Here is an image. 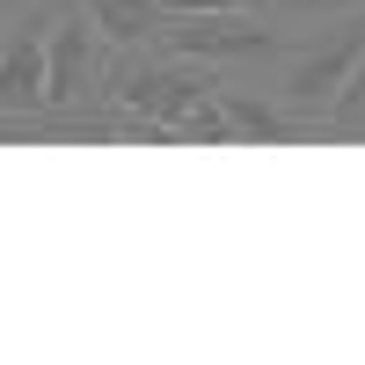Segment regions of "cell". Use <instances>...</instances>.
I'll return each instance as SVG.
<instances>
[{
	"label": "cell",
	"instance_id": "obj_4",
	"mask_svg": "<svg viewBox=\"0 0 365 365\" xmlns=\"http://www.w3.org/2000/svg\"><path fill=\"white\" fill-rule=\"evenodd\" d=\"M51 15L58 0H29L15 29H0V117H37L51 88Z\"/></svg>",
	"mask_w": 365,
	"mask_h": 365
},
{
	"label": "cell",
	"instance_id": "obj_3",
	"mask_svg": "<svg viewBox=\"0 0 365 365\" xmlns=\"http://www.w3.org/2000/svg\"><path fill=\"white\" fill-rule=\"evenodd\" d=\"M161 51L205 58V66H249V58L285 51V22L278 15H168Z\"/></svg>",
	"mask_w": 365,
	"mask_h": 365
},
{
	"label": "cell",
	"instance_id": "obj_6",
	"mask_svg": "<svg viewBox=\"0 0 365 365\" xmlns=\"http://www.w3.org/2000/svg\"><path fill=\"white\" fill-rule=\"evenodd\" d=\"M220 103H227V117H234V132L241 139H270V146H285V139H307L314 125H307V117H292L278 96H256V88H220ZM322 139V132H314Z\"/></svg>",
	"mask_w": 365,
	"mask_h": 365
},
{
	"label": "cell",
	"instance_id": "obj_9",
	"mask_svg": "<svg viewBox=\"0 0 365 365\" xmlns=\"http://www.w3.org/2000/svg\"><path fill=\"white\" fill-rule=\"evenodd\" d=\"M365 0H270V15H278L285 29L292 22H344V15H358Z\"/></svg>",
	"mask_w": 365,
	"mask_h": 365
},
{
	"label": "cell",
	"instance_id": "obj_8",
	"mask_svg": "<svg viewBox=\"0 0 365 365\" xmlns=\"http://www.w3.org/2000/svg\"><path fill=\"white\" fill-rule=\"evenodd\" d=\"M182 139H205V146H234L241 132H234V117H227V103L212 96V103H197L190 117H182Z\"/></svg>",
	"mask_w": 365,
	"mask_h": 365
},
{
	"label": "cell",
	"instance_id": "obj_2",
	"mask_svg": "<svg viewBox=\"0 0 365 365\" xmlns=\"http://www.w3.org/2000/svg\"><path fill=\"white\" fill-rule=\"evenodd\" d=\"M358 58H365V8H358V15H344V22H329V37L292 44L270 96H278L292 117H307V125L322 132V117L336 110V96H344V81H351Z\"/></svg>",
	"mask_w": 365,
	"mask_h": 365
},
{
	"label": "cell",
	"instance_id": "obj_5",
	"mask_svg": "<svg viewBox=\"0 0 365 365\" xmlns=\"http://www.w3.org/2000/svg\"><path fill=\"white\" fill-rule=\"evenodd\" d=\"M81 8H88V22L103 29L110 51H146V44H161V29H168L161 0H81Z\"/></svg>",
	"mask_w": 365,
	"mask_h": 365
},
{
	"label": "cell",
	"instance_id": "obj_10",
	"mask_svg": "<svg viewBox=\"0 0 365 365\" xmlns=\"http://www.w3.org/2000/svg\"><path fill=\"white\" fill-rule=\"evenodd\" d=\"M0 22H8V15H0Z\"/></svg>",
	"mask_w": 365,
	"mask_h": 365
},
{
	"label": "cell",
	"instance_id": "obj_7",
	"mask_svg": "<svg viewBox=\"0 0 365 365\" xmlns=\"http://www.w3.org/2000/svg\"><path fill=\"white\" fill-rule=\"evenodd\" d=\"M322 139H365V58L351 66V81H344L336 110L322 117Z\"/></svg>",
	"mask_w": 365,
	"mask_h": 365
},
{
	"label": "cell",
	"instance_id": "obj_1",
	"mask_svg": "<svg viewBox=\"0 0 365 365\" xmlns=\"http://www.w3.org/2000/svg\"><path fill=\"white\" fill-rule=\"evenodd\" d=\"M220 88H227L220 66H205V58H175L161 44H146V51H117L110 58L103 103L110 110H132V117H154V125H168L182 139V117H190L197 103H212Z\"/></svg>",
	"mask_w": 365,
	"mask_h": 365
}]
</instances>
